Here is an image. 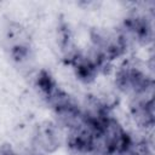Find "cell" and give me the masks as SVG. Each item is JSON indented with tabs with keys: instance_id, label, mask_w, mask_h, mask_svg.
<instances>
[{
	"instance_id": "1",
	"label": "cell",
	"mask_w": 155,
	"mask_h": 155,
	"mask_svg": "<svg viewBox=\"0 0 155 155\" xmlns=\"http://www.w3.org/2000/svg\"><path fill=\"white\" fill-rule=\"evenodd\" d=\"M131 139L132 134L109 114L94 125L88 155H122Z\"/></svg>"
},
{
	"instance_id": "2",
	"label": "cell",
	"mask_w": 155,
	"mask_h": 155,
	"mask_svg": "<svg viewBox=\"0 0 155 155\" xmlns=\"http://www.w3.org/2000/svg\"><path fill=\"white\" fill-rule=\"evenodd\" d=\"M114 84L119 92L127 97L136 98L153 96V76L136 61H124L115 70Z\"/></svg>"
},
{
	"instance_id": "3",
	"label": "cell",
	"mask_w": 155,
	"mask_h": 155,
	"mask_svg": "<svg viewBox=\"0 0 155 155\" xmlns=\"http://www.w3.org/2000/svg\"><path fill=\"white\" fill-rule=\"evenodd\" d=\"M61 128L56 124L39 125L29 140V155H48L61 145Z\"/></svg>"
},
{
	"instance_id": "4",
	"label": "cell",
	"mask_w": 155,
	"mask_h": 155,
	"mask_svg": "<svg viewBox=\"0 0 155 155\" xmlns=\"http://www.w3.org/2000/svg\"><path fill=\"white\" fill-rule=\"evenodd\" d=\"M130 117L133 124L144 132V134L154 127V102L153 96H142L132 98L130 102Z\"/></svg>"
},
{
	"instance_id": "5",
	"label": "cell",
	"mask_w": 155,
	"mask_h": 155,
	"mask_svg": "<svg viewBox=\"0 0 155 155\" xmlns=\"http://www.w3.org/2000/svg\"><path fill=\"white\" fill-rule=\"evenodd\" d=\"M0 155H19L7 145H0Z\"/></svg>"
}]
</instances>
